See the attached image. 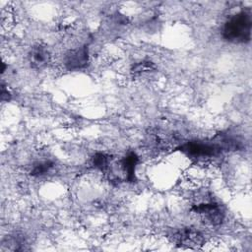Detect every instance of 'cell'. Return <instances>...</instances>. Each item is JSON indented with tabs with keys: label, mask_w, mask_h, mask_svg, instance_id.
Here are the masks:
<instances>
[{
	"label": "cell",
	"mask_w": 252,
	"mask_h": 252,
	"mask_svg": "<svg viewBox=\"0 0 252 252\" xmlns=\"http://www.w3.org/2000/svg\"><path fill=\"white\" fill-rule=\"evenodd\" d=\"M252 18L247 11L231 16L223 25L222 37L232 43H247L251 39Z\"/></svg>",
	"instance_id": "cell-1"
},
{
	"label": "cell",
	"mask_w": 252,
	"mask_h": 252,
	"mask_svg": "<svg viewBox=\"0 0 252 252\" xmlns=\"http://www.w3.org/2000/svg\"><path fill=\"white\" fill-rule=\"evenodd\" d=\"M239 143L230 138H223L221 144L207 143V142H188L178 148L180 152L190 158H209L214 157L221 153L223 150H236L239 149Z\"/></svg>",
	"instance_id": "cell-2"
},
{
	"label": "cell",
	"mask_w": 252,
	"mask_h": 252,
	"mask_svg": "<svg viewBox=\"0 0 252 252\" xmlns=\"http://www.w3.org/2000/svg\"><path fill=\"white\" fill-rule=\"evenodd\" d=\"M191 210L194 213L200 215L204 221L210 223L211 225H220L224 219L223 211L221 210L220 206L215 202H207L194 205Z\"/></svg>",
	"instance_id": "cell-3"
},
{
	"label": "cell",
	"mask_w": 252,
	"mask_h": 252,
	"mask_svg": "<svg viewBox=\"0 0 252 252\" xmlns=\"http://www.w3.org/2000/svg\"><path fill=\"white\" fill-rule=\"evenodd\" d=\"M174 242L180 247L198 248L205 242L203 234L192 227H185L173 235Z\"/></svg>",
	"instance_id": "cell-4"
},
{
	"label": "cell",
	"mask_w": 252,
	"mask_h": 252,
	"mask_svg": "<svg viewBox=\"0 0 252 252\" xmlns=\"http://www.w3.org/2000/svg\"><path fill=\"white\" fill-rule=\"evenodd\" d=\"M89 62V50L87 45L69 50L64 57L65 67L69 71H77L87 66Z\"/></svg>",
	"instance_id": "cell-5"
},
{
	"label": "cell",
	"mask_w": 252,
	"mask_h": 252,
	"mask_svg": "<svg viewBox=\"0 0 252 252\" xmlns=\"http://www.w3.org/2000/svg\"><path fill=\"white\" fill-rule=\"evenodd\" d=\"M139 161L138 156L131 152L127 154L119 162V167L121 172L123 173V177L125 181L134 182L136 181V165Z\"/></svg>",
	"instance_id": "cell-6"
},
{
	"label": "cell",
	"mask_w": 252,
	"mask_h": 252,
	"mask_svg": "<svg viewBox=\"0 0 252 252\" xmlns=\"http://www.w3.org/2000/svg\"><path fill=\"white\" fill-rule=\"evenodd\" d=\"M50 60L48 50L42 45H35L32 47L29 52V61L32 68L41 69L45 67Z\"/></svg>",
	"instance_id": "cell-7"
},
{
	"label": "cell",
	"mask_w": 252,
	"mask_h": 252,
	"mask_svg": "<svg viewBox=\"0 0 252 252\" xmlns=\"http://www.w3.org/2000/svg\"><path fill=\"white\" fill-rule=\"evenodd\" d=\"M110 160L111 158L108 155L103 153H96L92 158V163L95 168L101 171H105L110 165Z\"/></svg>",
	"instance_id": "cell-8"
},
{
	"label": "cell",
	"mask_w": 252,
	"mask_h": 252,
	"mask_svg": "<svg viewBox=\"0 0 252 252\" xmlns=\"http://www.w3.org/2000/svg\"><path fill=\"white\" fill-rule=\"evenodd\" d=\"M53 167V162L46 160V161H40L37 162L33 165V167L31 170V175L32 176H42L46 174L51 168Z\"/></svg>",
	"instance_id": "cell-9"
},
{
	"label": "cell",
	"mask_w": 252,
	"mask_h": 252,
	"mask_svg": "<svg viewBox=\"0 0 252 252\" xmlns=\"http://www.w3.org/2000/svg\"><path fill=\"white\" fill-rule=\"evenodd\" d=\"M155 68H156V66L154 65L153 62H151V61H141V62L135 64L132 67L131 72L134 75H141V74H144V73H147V72H151Z\"/></svg>",
	"instance_id": "cell-10"
},
{
	"label": "cell",
	"mask_w": 252,
	"mask_h": 252,
	"mask_svg": "<svg viewBox=\"0 0 252 252\" xmlns=\"http://www.w3.org/2000/svg\"><path fill=\"white\" fill-rule=\"evenodd\" d=\"M11 97V94L8 91H6L5 86L2 85V91H1V99L2 100H9Z\"/></svg>",
	"instance_id": "cell-11"
}]
</instances>
